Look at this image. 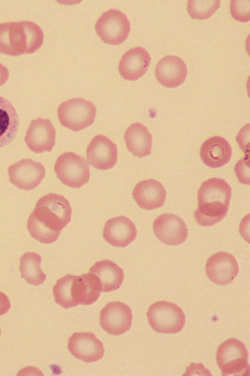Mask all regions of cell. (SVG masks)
I'll use <instances>...</instances> for the list:
<instances>
[{"label":"cell","mask_w":250,"mask_h":376,"mask_svg":"<svg viewBox=\"0 0 250 376\" xmlns=\"http://www.w3.org/2000/svg\"><path fill=\"white\" fill-rule=\"evenodd\" d=\"M137 236V229L133 222L127 217L120 216L107 221L103 230V237L112 246L125 247Z\"/></svg>","instance_id":"cell-17"},{"label":"cell","mask_w":250,"mask_h":376,"mask_svg":"<svg viewBox=\"0 0 250 376\" xmlns=\"http://www.w3.org/2000/svg\"><path fill=\"white\" fill-rule=\"evenodd\" d=\"M86 158L89 164L98 169H111L117 162V145L107 137L98 135L92 139L87 146Z\"/></svg>","instance_id":"cell-14"},{"label":"cell","mask_w":250,"mask_h":376,"mask_svg":"<svg viewBox=\"0 0 250 376\" xmlns=\"http://www.w3.org/2000/svg\"></svg>","instance_id":"cell-31"},{"label":"cell","mask_w":250,"mask_h":376,"mask_svg":"<svg viewBox=\"0 0 250 376\" xmlns=\"http://www.w3.org/2000/svg\"><path fill=\"white\" fill-rule=\"evenodd\" d=\"M124 139L127 149L134 156L143 158L151 154L152 135L143 124H131L126 130Z\"/></svg>","instance_id":"cell-22"},{"label":"cell","mask_w":250,"mask_h":376,"mask_svg":"<svg viewBox=\"0 0 250 376\" xmlns=\"http://www.w3.org/2000/svg\"><path fill=\"white\" fill-rule=\"evenodd\" d=\"M220 3V0H190L188 1L187 10L192 19L206 20L219 9Z\"/></svg>","instance_id":"cell-26"},{"label":"cell","mask_w":250,"mask_h":376,"mask_svg":"<svg viewBox=\"0 0 250 376\" xmlns=\"http://www.w3.org/2000/svg\"><path fill=\"white\" fill-rule=\"evenodd\" d=\"M56 135V131L50 119L38 118L31 121L24 141L28 148L34 153L50 152L55 144Z\"/></svg>","instance_id":"cell-12"},{"label":"cell","mask_w":250,"mask_h":376,"mask_svg":"<svg viewBox=\"0 0 250 376\" xmlns=\"http://www.w3.org/2000/svg\"><path fill=\"white\" fill-rule=\"evenodd\" d=\"M11 307V303L7 296L0 291V316L6 313Z\"/></svg>","instance_id":"cell-29"},{"label":"cell","mask_w":250,"mask_h":376,"mask_svg":"<svg viewBox=\"0 0 250 376\" xmlns=\"http://www.w3.org/2000/svg\"><path fill=\"white\" fill-rule=\"evenodd\" d=\"M54 171L62 184L73 188H80L90 178L89 167L86 160L72 152L64 153L58 158Z\"/></svg>","instance_id":"cell-8"},{"label":"cell","mask_w":250,"mask_h":376,"mask_svg":"<svg viewBox=\"0 0 250 376\" xmlns=\"http://www.w3.org/2000/svg\"><path fill=\"white\" fill-rule=\"evenodd\" d=\"M205 269L209 279L222 285L231 283L239 272L235 257L225 252H219L210 257L206 262Z\"/></svg>","instance_id":"cell-15"},{"label":"cell","mask_w":250,"mask_h":376,"mask_svg":"<svg viewBox=\"0 0 250 376\" xmlns=\"http://www.w3.org/2000/svg\"><path fill=\"white\" fill-rule=\"evenodd\" d=\"M250 1L232 0L230 3V13L236 20L247 23L250 20Z\"/></svg>","instance_id":"cell-27"},{"label":"cell","mask_w":250,"mask_h":376,"mask_svg":"<svg viewBox=\"0 0 250 376\" xmlns=\"http://www.w3.org/2000/svg\"><path fill=\"white\" fill-rule=\"evenodd\" d=\"M10 182L18 188L31 190L37 187L45 177L46 171L40 162L22 159L10 165L7 170Z\"/></svg>","instance_id":"cell-10"},{"label":"cell","mask_w":250,"mask_h":376,"mask_svg":"<svg viewBox=\"0 0 250 376\" xmlns=\"http://www.w3.org/2000/svg\"><path fill=\"white\" fill-rule=\"evenodd\" d=\"M167 191L163 185L154 179L138 183L132 191V196L142 209L152 210L159 208L165 203Z\"/></svg>","instance_id":"cell-20"},{"label":"cell","mask_w":250,"mask_h":376,"mask_svg":"<svg viewBox=\"0 0 250 376\" xmlns=\"http://www.w3.org/2000/svg\"><path fill=\"white\" fill-rule=\"evenodd\" d=\"M102 291L99 279L90 273L78 276L68 274L58 280L53 288L55 302L64 308L91 305Z\"/></svg>","instance_id":"cell-3"},{"label":"cell","mask_w":250,"mask_h":376,"mask_svg":"<svg viewBox=\"0 0 250 376\" xmlns=\"http://www.w3.org/2000/svg\"><path fill=\"white\" fill-rule=\"evenodd\" d=\"M95 29L104 43L118 45L128 37L130 24L125 14L118 10L111 9L100 16L95 25Z\"/></svg>","instance_id":"cell-9"},{"label":"cell","mask_w":250,"mask_h":376,"mask_svg":"<svg viewBox=\"0 0 250 376\" xmlns=\"http://www.w3.org/2000/svg\"><path fill=\"white\" fill-rule=\"evenodd\" d=\"M153 229L157 238L169 245L182 244L188 237L186 224L181 217L172 213L159 216L153 222Z\"/></svg>","instance_id":"cell-13"},{"label":"cell","mask_w":250,"mask_h":376,"mask_svg":"<svg viewBox=\"0 0 250 376\" xmlns=\"http://www.w3.org/2000/svg\"><path fill=\"white\" fill-rule=\"evenodd\" d=\"M19 119L12 103L0 96V148L13 141L18 131Z\"/></svg>","instance_id":"cell-24"},{"label":"cell","mask_w":250,"mask_h":376,"mask_svg":"<svg viewBox=\"0 0 250 376\" xmlns=\"http://www.w3.org/2000/svg\"><path fill=\"white\" fill-rule=\"evenodd\" d=\"M89 273L98 278L104 292L117 290L122 285L124 279L123 270L109 260L96 262L90 268Z\"/></svg>","instance_id":"cell-23"},{"label":"cell","mask_w":250,"mask_h":376,"mask_svg":"<svg viewBox=\"0 0 250 376\" xmlns=\"http://www.w3.org/2000/svg\"><path fill=\"white\" fill-rule=\"evenodd\" d=\"M132 319L129 306L118 301L109 303L100 312L101 326L106 332L115 336L128 331L131 326Z\"/></svg>","instance_id":"cell-11"},{"label":"cell","mask_w":250,"mask_h":376,"mask_svg":"<svg viewBox=\"0 0 250 376\" xmlns=\"http://www.w3.org/2000/svg\"><path fill=\"white\" fill-rule=\"evenodd\" d=\"M9 77L8 69L0 63V86L6 83Z\"/></svg>","instance_id":"cell-30"},{"label":"cell","mask_w":250,"mask_h":376,"mask_svg":"<svg viewBox=\"0 0 250 376\" xmlns=\"http://www.w3.org/2000/svg\"><path fill=\"white\" fill-rule=\"evenodd\" d=\"M249 353L244 344L236 338L221 343L216 354L217 364L223 376H247L250 372Z\"/></svg>","instance_id":"cell-5"},{"label":"cell","mask_w":250,"mask_h":376,"mask_svg":"<svg viewBox=\"0 0 250 376\" xmlns=\"http://www.w3.org/2000/svg\"><path fill=\"white\" fill-rule=\"evenodd\" d=\"M151 60L150 56L144 48H132L123 55L119 63V72L125 80H136L146 72Z\"/></svg>","instance_id":"cell-19"},{"label":"cell","mask_w":250,"mask_h":376,"mask_svg":"<svg viewBox=\"0 0 250 376\" xmlns=\"http://www.w3.org/2000/svg\"><path fill=\"white\" fill-rule=\"evenodd\" d=\"M43 32L31 21L11 22L0 24V53L18 56L35 52L42 46Z\"/></svg>","instance_id":"cell-4"},{"label":"cell","mask_w":250,"mask_h":376,"mask_svg":"<svg viewBox=\"0 0 250 376\" xmlns=\"http://www.w3.org/2000/svg\"><path fill=\"white\" fill-rule=\"evenodd\" d=\"M200 153L203 163L209 167L215 168L229 163L232 150L226 139L221 137L214 136L205 141Z\"/></svg>","instance_id":"cell-21"},{"label":"cell","mask_w":250,"mask_h":376,"mask_svg":"<svg viewBox=\"0 0 250 376\" xmlns=\"http://www.w3.org/2000/svg\"><path fill=\"white\" fill-rule=\"evenodd\" d=\"M155 76L158 82L169 88H176L185 81L188 69L181 58L174 55L166 56L157 63Z\"/></svg>","instance_id":"cell-18"},{"label":"cell","mask_w":250,"mask_h":376,"mask_svg":"<svg viewBox=\"0 0 250 376\" xmlns=\"http://www.w3.org/2000/svg\"><path fill=\"white\" fill-rule=\"evenodd\" d=\"M243 160L238 162L235 165V171L239 181L244 184L249 185V171H247L246 165H243Z\"/></svg>","instance_id":"cell-28"},{"label":"cell","mask_w":250,"mask_h":376,"mask_svg":"<svg viewBox=\"0 0 250 376\" xmlns=\"http://www.w3.org/2000/svg\"><path fill=\"white\" fill-rule=\"evenodd\" d=\"M146 315L152 329L161 333H177L183 329L186 323L183 310L177 305L166 301L151 305Z\"/></svg>","instance_id":"cell-6"},{"label":"cell","mask_w":250,"mask_h":376,"mask_svg":"<svg viewBox=\"0 0 250 376\" xmlns=\"http://www.w3.org/2000/svg\"><path fill=\"white\" fill-rule=\"evenodd\" d=\"M67 348L75 358L85 362H95L104 356L102 342L91 332H75L69 338Z\"/></svg>","instance_id":"cell-16"},{"label":"cell","mask_w":250,"mask_h":376,"mask_svg":"<svg viewBox=\"0 0 250 376\" xmlns=\"http://www.w3.org/2000/svg\"><path fill=\"white\" fill-rule=\"evenodd\" d=\"M231 189L224 179L212 178L203 182L198 192V208L194 212L197 222L211 226L223 219L229 208Z\"/></svg>","instance_id":"cell-2"},{"label":"cell","mask_w":250,"mask_h":376,"mask_svg":"<svg viewBox=\"0 0 250 376\" xmlns=\"http://www.w3.org/2000/svg\"><path fill=\"white\" fill-rule=\"evenodd\" d=\"M41 257L35 252H26L20 259L21 276L27 282L34 285L42 284L46 276L41 268Z\"/></svg>","instance_id":"cell-25"},{"label":"cell","mask_w":250,"mask_h":376,"mask_svg":"<svg viewBox=\"0 0 250 376\" xmlns=\"http://www.w3.org/2000/svg\"><path fill=\"white\" fill-rule=\"evenodd\" d=\"M71 214L69 201L62 195L50 193L37 202L28 219L27 229L31 236L40 242L53 243L71 221Z\"/></svg>","instance_id":"cell-1"},{"label":"cell","mask_w":250,"mask_h":376,"mask_svg":"<svg viewBox=\"0 0 250 376\" xmlns=\"http://www.w3.org/2000/svg\"><path fill=\"white\" fill-rule=\"evenodd\" d=\"M57 113L62 125L74 132H78L93 123L96 108L90 101L74 98L62 103L59 106Z\"/></svg>","instance_id":"cell-7"}]
</instances>
